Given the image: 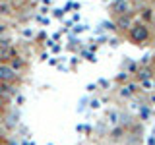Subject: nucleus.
<instances>
[{
  "label": "nucleus",
  "mask_w": 155,
  "mask_h": 145,
  "mask_svg": "<svg viewBox=\"0 0 155 145\" xmlns=\"http://www.w3.org/2000/svg\"><path fill=\"white\" fill-rule=\"evenodd\" d=\"M149 37H151V31H149V27L142 21L132 23V27L128 29V39L134 45H143L145 41H149Z\"/></svg>",
  "instance_id": "nucleus-1"
},
{
  "label": "nucleus",
  "mask_w": 155,
  "mask_h": 145,
  "mask_svg": "<svg viewBox=\"0 0 155 145\" xmlns=\"http://www.w3.org/2000/svg\"><path fill=\"white\" fill-rule=\"evenodd\" d=\"M132 0H113L110 2V14L114 18H120V16H132Z\"/></svg>",
  "instance_id": "nucleus-2"
},
{
  "label": "nucleus",
  "mask_w": 155,
  "mask_h": 145,
  "mask_svg": "<svg viewBox=\"0 0 155 145\" xmlns=\"http://www.w3.org/2000/svg\"><path fill=\"white\" fill-rule=\"evenodd\" d=\"M16 50L12 47H2L0 45V64H8L12 58H16Z\"/></svg>",
  "instance_id": "nucleus-3"
},
{
  "label": "nucleus",
  "mask_w": 155,
  "mask_h": 145,
  "mask_svg": "<svg viewBox=\"0 0 155 145\" xmlns=\"http://www.w3.org/2000/svg\"><path fill=\"white\" fill-rule=\"evenodd\" d=\"M116 25H118L120 31H128L132 27V19H130V16H120L116 18Z\"/></svg>",
  "instance_id": "nucleus-4"
},
{
  "label": "nucleus",
  "mask_w": 155,
  "mask_h": 145,
  "mask_svg": "<svg viewBox=\"0 0 155 145\" xmlns=\"http://www.w3.org/2000/svg\"><path fill=\"white\" fill-rule=\"evenodd\" d=\"M136 85L134 83H130V85H124V87H120V97H132L136 93Z\"/></svg>",
  "instance_id": "nucleus-5"
},
{
  "label": "nucleus",
  "mask_w": 155,
  "mask_h": 145,
  "mask_svg": "<svg viewBox=\"0 0 155 145\" xmlns=\"http://www.w3.org/2000/svg\"><path fill=\"white\" fill-rule=\"evenodd\" d=\"M8 64H10V68H12V70H16V72H18L19 68H23V64H25V62H23L19 56H16V58H12V60H10Z\"/></svg>",
  "instance_id": "nucleus-6"
},
{
  "label": "nucleus",
  "mask_w": 155,
  "mask_h": 145,
  "mask_svg": "<svg viewBox=\"0 0 155 145\" xmlns=\"http://www.w3.org/2000/svg\"><path fill=\"white\" fill-rule=\"evenodd\" d=\"M142 18H143L142 23H145V25H147V21H151V19H153V16H151V8H142Z\"/></svg>",
  "instance_id": "nucleus-7"
},
{
  "label": "nucleus",
  "mask_w": 155,
  "mask_h": 145,
  "mask_svg": "<svg viewBox=\"0 0 155 145\" xmlns=\"http://www.w3.org/2000/svg\"><path fill=\"white\" fill-rule=\"evenodd\" d=\"M10 12H12V6H10L8 2H0V14L6 16V14H10Z\"/></svg>",
  "instance_id": "nucleus-8"
},
{
  "label": "nucleus",
  "mask_w": 155,
  "mask_h": 145,
  "mask_svg": "<svg viewBox=\"0 0 155 145\" xmlns=\"http://www.w3.org/2000/svg\"><path fill=\"white\" fill-rule=\"evenodd\" d=\"M23 2H25V0H8V4H10L12 8H19Z\"/></svg>",
  "instance_id": "nucleus-9"
},
{
  "label": "nucleus",
  "mask_w": 155,
  "mask_h": 145,
  "mask_svg": "<svg viewBox=\"0 0 155 145\" xmlns=\"http://www.w3.org/2000/svg\"><path fill=\"white\" fill-rule=\"evenodd\" d=\"M120 134H122V130H120V128H116L114 132L110 134V137H113V139H118V137H120Z\"/></svg>",
  "instance_id": "nucleus-10"
},
{
  "label": "nucleus",
  "mask_w": 155,
  "mask_h": 145,
  "mask_svg": "<svg viewBox=\"0 0 155 145\" xmlns=\"http://www.w3.org/2000/svg\"><path fill=\"white\" fill-rule=\"evenodd\" d=\"M0 97H2V83H0Z\"/></svg>",
  "instance_id": "nucleus-11"
},
{
  "label": "nucleus",
  "mask_w": 155,
  "mask_h": 145,
  "mask_svg": "<svg viewBox=\"0 0 155 145\" xmlns=\"http://www.w3.org/2000/svg\"><path fill=\"white\" fill-rule=\"evenodd\" d=\"M2 2H8V0H2Z\"/></svg>",
  "instance_id": "nucleus-12"
},
{
  "label": "nucleus",
  "mask_w": 155,
  "mask_h": 145,
  "mask_svg": "<svg viewBox=\"0 0 155 145\" xmlns=\"http://www.w3.org/2000/svg\"><path fill=\"white\" fill-rule=\"evenodd\" d=\"M10 145H16V143H10Z\"/></svg>",
  "instance_id": "nucleus-13"
}]
</instances>
